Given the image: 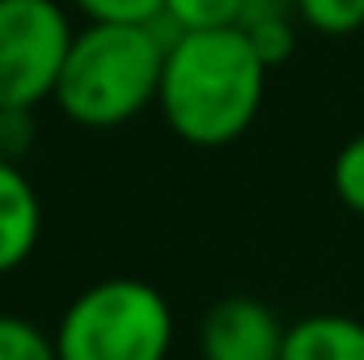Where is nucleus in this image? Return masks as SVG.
<instances>
[{
	"label": "nucleus",
	"instance_id": "nucleus-1",
	"mask_svg": "<svg viewBox=\"0 0 364 360\" xmlns=\"http://www.w3.org/2000/svg\"><path fill=\"white\" fill-rule=\"evenodd\" d=\"M267 73L242 26L170 34L157 106L182 144L225 149L259 119Z\"/></svg>",
	"mask_w": 364,
	"mask_h": 360
},
{
	"label": "nucleus",
	"instance_id": "nucleus-2",
	"mask_svg": "<svg viewBox=\"0 0 364 360\" xmlns=\"http://www.w3.org/2000/svg\"><path fill=\"white\" fill-rule=\"evenodd\" d=\"M166 47L170 30L161 21H85V30L73 34L51 102L77 127H123L149 106H157Z\"/></svg>",
	"mask_w": 364,
	"mask_h": 360
},
{
	"label": "nucleus",
	"instance_id": "nucleus-3",
	"mask_svg": "<svg viewBox=\"0 0 364 360\" xmlns=\"http://www.w3.org/2000/svg\"><path fill=\"white\" fill-rule=\"evenodd\" d=\"M174 348L170 301L132 275L90 284L55 327L60 360H166Z\"/></svg>",
	"mask_w": 364,
	"mask_h": 360
},
{
	"label": "nucleus",
	"instance_id": "nucleus-4",
	"mask_svg": "<svg viewBox=\"0 0 364 360\" xmlns=\"http://www.w3.org/2000/svg\"><path fill=\"white\" fill-rule=\"evenodd\" d=\"M73 34L60 0H0V110H34L55 93Z\"/></svg>",
	"mask_w": 364,
	"mask_h": 360
},
{
	"label": "nucleus",
	"instance_id": "nucleus-5",
	"mask_svg": "<svg viewBox=\"0 0 364 360\" xmlns=\"http://www.w3.org/2000/svg\"><path fill=\"white\" fill-rule=\"evenodd\" d=\"M284 327L259 297H220L199 327L203 360H279Z\"/></svg>",
	"mask_w": 364,
	"mask_h": 360
},
{
	"label": "nucleus",
	"instance_id": "nucleus-6",
	"mask_svg": "<svg viewBox=\"0 0 364 360\" xmlns=\"http://www.w3.org/2000/svg\"><path fill=\"white\" fill-rule=\"evenodd\" d=\"M43 203L34 182L26 179L21 162L0 157V275L17 271L38 246Z\"/></svg>",
	"mask_w": 364,
	"mask_h": 360
},
{
	"label": "nucleus",
	"instance_id": "nucleus-7",
	"mask_svg": "<svg viewBox=\"0 0 364 360\" xmlns=\"http://www.w3.org/2000/svg\"><path fill=\"white\" fill-rule=\"evenodd\" d=\"M279 360H364V322L348 314H309L284 327Z\"/></svg>",
	"mask_w": 364,
	"mask_h": 360
},
{
	"label": "nucleus",
	"instance_id": "nucleus-8",
	"mask_svg": "<svg viewBox=\"0 0 364 360\" xmlns=\"http://www.w3.org/2000/svg\"><path fill=\"white\" fill-rule=\"evenodd\" d=\"M242 13H246V0H166L161 26L170 34L225 30V26H242Z\"/></svg>",
	"mask_w": 364,
	"mask_h": 360
},
{
	"label": "nucleus",
	"instance_id": "nucleus-9",
	"mask_svg": "<svg viewBox=\"0 0 364 360\" xmlns=\"http://www.w3.org/2000/svg\"><path fill=\"white\" fill-rule=\"evenodd\" d=\"M296 21L326 38H348L364 30V0H292Z\"/></svg>",
	"mask_w": 364,
	"mask_h": 360
},
{
	"label": "nucleus",
	"instance_id": "nucleus-10",
	"mask_svg": "<svg viewBox=\"0 0 364 360\" xmlns=\"http://www.w3.org/2000/svg\"><path fill=\"white\" fill-rule=\"evenodd\" d=\"M296 26H301L296 13H272V17L242 21L250 47L259 51V60H263L267 68H279V64L292 60V51H296Z\"/></svg>",
	"mask_w": 364,
	"mask_h": 360
},
{
	"label": "nucleus",
	"instance_id": "nucleus-11",
	"mask_svg": "<svg viewBox=\"0 0 364 360\" xmlns=\"http://www.w3.org/2000/svg\"><path fill=\"white\" fill-rule=\"evenodd\" d=\"M0 360H60L55 335H43L17 314H0Z\"/></svg>",
	"mask_w": 364,
	"mask_h": 360
},
{
	"label": "nucleus",
	"instance_id": "nucleus-12",
	"mask_svg": "<svg viewBox=\"0 0 364 360\" xmlns=\"http://www.w3.org/2000/svg\"><path fill=\"white\" fill-rule=\"evenodd\" d=\"M331 186H335V195H339V203H343L348 212L364 216V132L352 136V140L335 153Z\"/></svg>",
	"mask_w": 364,
	"mask_h": 360
},
{
	"label": "nucleus",
	"instance_id": "nucleus-13",
	"mask_svg": "<svg viewBox=\"0 0 364 360\" xmlns=\"http://www.w3.org/2000/svg\"><path fill=\"white\" fill-rule=\"evenodd\" d=\"M85 21H123V26H153L161 21L166 0H68Z\"/></svg>",
	"mask_w": 364,
	"mask_h": 360
},
{
	"label": "nucleus",
	"instance_id": "nucleus-14",
	"mask_svg": "<svg viewBox=\"0 0 364 360\" xmlns=\"http://www.w3.org/2000/svg\"><path fill=\"white\" fill-rule=\"evenodd\" d=\"M34 110H21V106H9L0 110V157L9 162H21L34 144Z\"/></svg>",
	"mask_w": 364,
	"mask_h": 360
}]
</instances>
